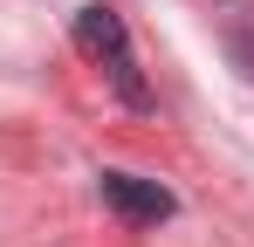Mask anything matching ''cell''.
<instances>
[{"label":"cell","instance_id":"obj_1","mask_svg":"<svg viewBox=\"0 0 254 247\" xmlns=\"http://www.w3.org/2000/svg\"><path fill=\"white\" fill-rule=\"evenodd\" d=\"M76 41H83V55H96L110 82H117V96H124L130 110H151V89L137 82V62H130V41H124V21H117V7H83L76 14Z\"/></svg>","mask_w":254,"mask_h":247},{"label":"cell","instance_id":"obj_2","mask_svg":"<svg viewBox=\"0 0 254 247\" xmlns=\"http://www.w3.org/2000/svg\"><path fill=\"white\" fill-rule=\"evenodd\" d=\"M96 192H103V206H110L117 220H130V227H158V220H172V192L158 185V179L103 172V179H96Z\"/></svg>","mask_w":254,"mask_h":247}]
</instances>
